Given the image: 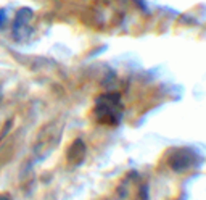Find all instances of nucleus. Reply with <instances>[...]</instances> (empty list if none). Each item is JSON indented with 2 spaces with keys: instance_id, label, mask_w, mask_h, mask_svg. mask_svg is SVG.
Segmentation results:
<instances>
[{
  "instance_id": "obj_2",
  "label": "nucleus",
  "mask_w": 206,
  "mask_h": 200,
  "mask_svg": "<svg viewBox=\"0 0 206 200\" xmlns=\"http://www.w3.org/2000/svg\"><path fill=\"white\" fill-rule=\"evenodd\" d=\"M60 134L61 131L56 123H50L41 129V133L37 134L36 144H34V152H36L37 158H45L50 152H53V148L60 142Z\"/></svg>"
},
{
  "instance_id": "obj_6",
  "label": "nucleus",
  "mask_w": 206,
  "mask_h": 200,
  "mask_svg": "<svg viewBox=\"0 0 206 200\" xmlns=\"http://www.w3.org/2000/svg\"><path fill=\"white\" fill-rule=\"evenodd\" d=\"M8 129V121H7V116L3 115L2 111H0V139L5 136V133H7Z\"/></svg>"
},
{
  "instance_id": "obj_3",
  "label": "nucleus",
  "mask_w": 206,
  "mask_h": 200,
  "mask_svg": "<svg viewBox=\"0 0 206 200\" xmlns=\"http://www.w3.org/2000/svg\"><path fill=\"white\" fill-rule=\"evenodd\" d=\"M198 155L192 148H177V150H172L169 155V166L176 169V171H185L190 169L192 166L198 165Z\"/></svg>"
},
{
  "instance_id": "obj_7",
  "label": "nucleus",
  "mask_w": 206,
  "mask_h": 200,
  "mask_svg": "<svg viewBox=\"0 0 206 200\" xmlns=\"http://www.w3.org/2000/svg\"><path fill=\"white\" fill-rule=\"evenodd\" d=\"M0 200H11V198L7 197V195H0Z\"/></svg>"
},
{
  "instance_id": "obj_5",
  "label": "nucleus",
  "mask_w": 206,
  "mask_h": 200,
  "mask_svg": "<svg viewBox=\"0 0 206 200\" xmlns=\"http://www.w3.org/2000/svg\"><path fill=\"white\" fill-rule=\"evenodd\" d=\"M84 155H85V145H84L82 140L77 139V140L69 147V152H68V160H69V163L77 165V163L84 158Z\"/></svg>"
},
{
  "instance_id": "obj_4",
  "label": "nucleus",
  "mask_w": 206,
  "mask_h": 200,
  "mask_svg": "<svg viewBox=\"0 0 206 200\" xmlns=\"http://www.w3.org/2000/svg\"><path fill=\"white\" fill-rule=\"evenodd\" d=\"M31 20H32V13L31 10H21L18 16H16V21H15V26H13V34L16 39H23L26 36V32H29V27H31Z\"/></svg>"
},
{
  "instance_id": "obj_1",
  "label": "nucleus",
  "mask_w": 206,
  "mask_h": 200,
  "mask_svg": "<svg viewBox=\"0 0 206 200\" xmlns=\"http://www.w3.org/2000/svg\"><path fill=\"white\" fill-rule=\"evenodd\" d=\"M124 105L121 95L116 92H108L100 95L95 102L94 115L95 119L103 126H118L123 119Z\"/></svg>"
}]
</instances>
